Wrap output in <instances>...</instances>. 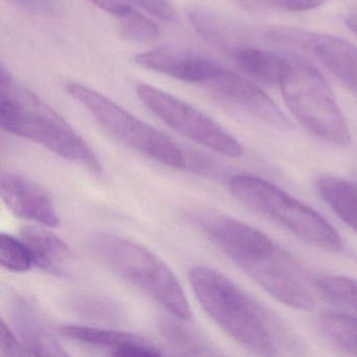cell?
I'll return each mask as SVG.
<instances>
[{
    "instance_id": "4",
    "label": "cell",
    "mask_w": 357,
    "mask_h": 357,
    "mask_svg": "<svg viewBox=\"0 0 357 357\" xmlns=\"http://www.w3.org/2000/svg\"><path fill=\"white\" fill-rule=\"evenodd\" d=\"M89 248L110 271L155 301L171 315L191 319V306L178 279L152 250L112 234L95 236Z\"/></svg>"
},
{
    "instance_id": "5",
    "label": "cell",
    "mask_w": 357,
    "mask_h": 357,
    "mask_svg": "<svg viewBox=\"0 0 357 357\" xmlns=\"http://www.w3.org/2000/svg\"><path fill=\"white\" fill-rule=\"evenodd\" d=\"M229 191L240 204L310 245L331 252L344 248L337 231L321 214L273 183L254 175H236Z\"/></svg>"
},
{
    "instance_id": "3",
    "label": "cell",
    "mask_w": 357,
    "mask_h": 357,
    "mask_svg": "<svg viewBox=\"0 0 357 357\" xmlns=\"http://www.w3.org/2000/svg\"><path fill=\"white\" fill-rule=\"evenodd\" d=\"M0 125L3 130L39 144L57 155L100 174L97 154L74 128L32 91L1 70Z\"/></svg>"
},
{
    "instance_id": "29",
    "label": "cell",
    "mask_w": 357,
    "mask_h": 357,
    "mask_svg": "<svg viewBox=\"0 0 357 357\" xmlns=\"http://www.w3.org/2000/svg\"><path fill=\"white\" fill-rule=\"evenodd\" d=\"M89 1L96 7L116 16V18H120L132 8L127 3V0H89Z\"/></svg>"
},
{
    "instance_id": "2",
    "label": "cell",
    "mask_w": 357,
    "mask_h": 357,
    "mask_svg": "<svg viewBox=\"0 0 357 357\" xmlns=\"http://www.w3.org/2000/svg\"><path fill=\"white\" fill-rule=\"evenodd\" d=\"M189 281L204 310L238 344L267 356L286 348L290 338L283 326L227 275L196 266L190 271Z\"/></svg>"
},
{
    "instance_id": "27",
    "label": "cell",
    "mask_w": 357,
    "mask_h": 357,
    "mask_svg": "<svg viewBox=\"0 0 357 357\" xmlns=\"http://www.w3.org/2000/svg\"><path fill=\"white\" fill-rule=\"evenodd\" d=\"M139 6L147 13L162 22H171L176 20L177 15L168 0H128Z\"/></svg>"
},
{
    "instance_id": "20",
    "label": "cell",
    "mask_w": 357,
    "mask_h": 357,
    "mask_svg": "<svg viewBox=\"0 0 357 357\" xmlns=\"http://www.w3.org/2000/svg\"><path fill=\"white\" fill-rule=\"evenodd\" d=\"M188 16L196 32L215 47L231 52L237 49L236 29L225 20L204 9H192Z\"/></svg>"
},
{
    "instance_id": "16",
    "label": "cell",
    "mask_w": 357,
    "mask_h": 357,
    "mask_svg": "<svg viewBox=\"0 0 357 357\" xmlns=\"http://www.w3.org/2000/svg\"><path fill=\"white\" fill-rule=\"evenodd\" d=\"M231 56L244 74L263 84L277 86L287 76L291 64V59L256 47H238L231 52Z\"/></svg>"
},
{
    "instance_id": "30",
    "label": "cell",
    "mask_w": 357,
    "mask_h": 357,
    "mask_svg": "<svg viewBox=\"0 0 357 357\" xmlns=\"http://www.w3.org/2000/svg\"><path fill=\"white\" fill-rule=\"evenodd\" d=\"M347 26L357 35V8L349 12L346 17Z\"/></svg>"
},
{
    "instance_id": "21",
    "label": "cell",
    "mask_w": 357,
    "mask_h": 357,
    "mask_svg": "<svg viewBox=\"0 0 357 357\" xmlns=\"http://www.w3.org/2000/svg\"><path fill=\"white\" fill-rule=\"evenodd\" d=\"M319 327L332 344L357 355V317L347 312L325 313L319 319Z\"/></svg>"
},
{
    "instance_id": "11",
    "label": "cell",
    "mask_w": 357,
    "mask_h": 357,
    "mask_svg": "<svg viewBox=\"0 0 357 357\" xmlns=\"http://www.w3.org/2000/svg\"><path fill=\"white\" fill-rule=\"evenodd\" d=\"M0 193L6 206L15 216L49 229L59 227V214L53 198L39 183L15 173L3 172Z\"/></svg>"
},
{
    "instance_id": "28",
    "label": "cell",
    "mask_w": 357,
    "mask_h": 357,
    "mask_svg": "<svg viewBox=\"0 0 357 357\" xmlns=\"http://www.w3.org/2000/svg\"><path fill=\"white\" fill-rule=\"evenodd\" d=\"M24 11L40 16H52L55 14L56 5L54 0H9Z\"/></svg>"
},
{
    "instance_id": "17",
    "label": "cell",
    "mask_w": 357,
    "mask_h": 357,
    "mask_svg": "<svg viewBox=\"0 0 357 357\" xmlns=\"http://www.w3.org/2000/svg\"><path fill=\"white\" fill-rule=\"evenodd\" d=\"M317 190L324 202L357 233V181L334 175H321Z\"/></svg>"
},
{
    "instance_id": "24",
    "label": "cell",
    "mask_w": 357,
    "mask_h": 357,
    "mask_svg": "<svg viewBox=\"0 0 357 357\" xmlns=\"http://www.w3.org/2000/svg\"><path fill=\"white\" fill-rule=\"evenodd\" d=\"M118 20L121 33L129 40L146 43L154 40L160 35L155 22L133 8Z\"/></svg>"
},
{
    "instance_id": "6",
    "label": "cell",
    "mask_w": 357,
    "mask_h": 357,
    "mask_svg": "<svg viewBox=\"0 0 357 357\" xmlns=\"http://www.w3.org/2000/svg\"><path fill=\"white\" fill-rule=\"evenodd\" d=\"M279 87L288 109L309 132L338 147L350 144V131L337 101L310 64L291 59L289 72Z\"/></svg>"
},
{
    "instance_id": "8",
    "label": "cell",
    "mask_w": 357,
    "mask_h": 357,
    "mask_svg": "<svg viewBox=\"0 0 357 357\" xmlns=\"http://www.w3.org/2000/svg\"><path fill=\"white\" fill-rule=\"evenodd\" d=\"M137 93L158 118L183 137L227 158L243 154L241 143L200 110L150 85H139Z\"/></svg>"
},
{
    "instance_id": "7",
    "label": "cell",
    "mask_w": 357,
    "mask_h": 357,
    "mask_svg": "<svg viewBox=\"0 0 357 357\" xmlns=\"http://www.w3.org/2000/svg\"><path fill=\"white\" fill-rule=\"evenodd\" d=\"M66 89L123 145L165 166L177 169L189 166L187 154L170 137L135 118L105 96L78 83L68 84Z\"/></svg>"
},
{
    "instance_id": "25",
    "label": "cell",
    "mask_w": 357,
    "mask_h": 357,
    "mask_svg": "<svg viewBox=\"0 0 357 357\" xmlns=\"http://www.w3.org/2000/svg\"><path fill=\"white\" fill-rule=\"evenodd\" d=\"M0 355L3 356H32L24 342L17 337L11 326L1 321L0 327Z\"/></svg>"
},
{
    "instance_id": "10",
    "label": "cell",
    "mask_w": 357,
    "mask_h": 357,
    "mask_svg": "<svg viewBox=\"0 0 357 357\" xmlns=\"http://www.w3.org/2000/svg\"><path fill=\"white\" fill-rule=\"evenodd\" d=\"M206 89L225 103L269 126L284 130L292 127L287 116L260 87L233 70L222 66Z\"/></svg>"
},
{
    "instance_id": "19",
    "label": "cell",
    "mask_w": 357,
    "mask_h": 357,
    "mask_svg": "<svg viewBox=\"0 0 357 357\" xmlns=\"http://www.w3.org/2000/svg\"><path fill=\"white\" fill-rule=\"evenodd\" d=\"M317 294L344 312L357 317V280L344 275H321L314 280Z\"/></svg>"
},
{
    "instance_id": "9",
    "label": "cell",
    "mask_w": 357,
    "mask_h": 357,
    "mask_svg": "<svg viewBox=\"0 0 357 357\" xmlns=\"http://www.w3.org/2000/svg\"><path fill=\"white\" fill-rule=\"evenodd\" d=\"M271 37L277 43L307 50L332 76L357 93L356 45L333 35L308 34L286 29L273 30Z\"/></svg>"
},
{
    "instance_id": "18",
    "label": "cell",
    "mask_w": 357,
    "mask_h": 357,
    "mask_svg": "<svg viewBox=\"0 0 357 357\" xmlns=\"http://www.w3.org/2000/svg\"><path fill=\"white\" fill-rule=\"evenodd\" d=\"M187 321L173 315L160 321V333L166 344L177 354L189 356L218 354L212 342L199 330L192 327Z\"/></svg>"
},
{
    "instance_id": "13",
    "label": "cell",
    "mask_w": 357,
    "mask_h": 357,
    "mask_svg": "<svg viewBox=\"0 0 357 357\" xmlns=\"http://www.w3.org/2000/svg\"><path fill=\"white\" fill-rule=\"evenodd\" d=\"M10 324L17 337L35 356H68L32 301L14 294L9 303Z\"/></svg>"
},
{
    "instance_id": "12",
    "label": "cell",
    "mask_w": 357,
    "mask_h": 357,
    "mask_svg": "<svg viewBox=\"0 0 357 357\" xmlns=\"http://www.w3.org/2000/svg\"><path fill=\"white\" fill-rule=\"evenodd\" d=\"M135 61L142 68L171 78L204 86L214 79L222 66L208 58L188 52L158 49L139 54Z\"/></svg>"
},
{
    "instance_id": "15",
    "label": "cell",
    "mask_w": 357,
    "mask_h": 357,
    "mask_svg": "<svg viewBox=\"0 0 357 357\" xmlns=\"http://www.w3.org/2000/svg\"><path fill=\"white\" fill-rule=\"evenodd\" d=\"M43 225H28L20 231L22 239L32 252L35 266L57 275L70 277L77 268V259L70 246Z\"/></svg>"
},
{
    "instance_id": "1",
    "label": "cell",
    "mask_w": 357,
    "mask_h": 357,
    "mask_svg": "<svg viewBox=\"0 0 357 357\" xmlns=\"http://www.w3.org/2000/svg\"><path fill=\"white\" fill-rule=\"evenodd\" d=\"M195 222L223 254L275 300L302 310L314 306V280L265 234L217 212L198 214Z\"/></svg>"
},
{
    "instance_id": "26",
    "label": "cell",
    "mask_w": 357,
    "mask_h": 357,
    "mask_svg": "<svg viewBox=\"0 0 357 357\" xmlns=\"http://www.w3.org/2000/svg\"><path fill=\"white\" fill-rule=\"evenodd\" d=\"M250 5H262L290 12L309 11L325 5L328 0H242Z\"/></svg>"
},
{
    "instance_id": "23",
    "label": "cell",
    "mask_w": 357,
    "mask_h": 357,
    "mask_svg": "<svg viewBox=\"0 0 357 357\" xmlns=\"http://www.w3.org/2000/svg\"><path fill=\"white\" fill-rule=\"evenodd\" d=\"M72 307L86 319L100 321H116L120 319L118 306L108 298L97 294H81L73 298Z\"/></svg>"
},
{
    "instance_id": "14",
    "label": "cell",
    "mask_w": 357,
    "mask_h": 357,
    "mask_svg": "<svg viewBox=\"0 0 357 357\" xmlns=\"http://www.w3.org/2000/svg\"><path fill=\"white\" fill-rule=\"evenodd\" d=\"M64 337L107 350L114 356H160V349L141 336L89 326L64 325L59 328Z\"/></svg>"
},
{
    "instance_id": "22",
    "label": "cell",
    "mask_w": 357,
    "mask_h": 357,
    "mask_svg": "<svg viewBox=\"0 0 357 357\" xmlns=\"http://www.w3.org/2000/svg\"><path fill=\"white\" fill-rule=\"evenodd\" d=\"M1 265L13 273H26L35 266L34 259L26 242L8 234L0 237Z\"/></svg>"
}]
</instances>
